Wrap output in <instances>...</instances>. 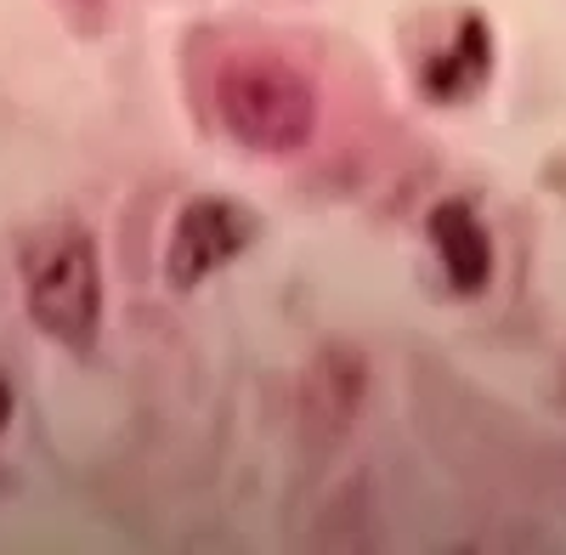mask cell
<instances>
[{
    "label": "cell",
    "instance_id": "cell-1",
    "mask_svg": "<svg viewBox=\"0 0 566 555\" xmlns=\"http://www.w3.org/2000/svg\"><path fill=\"white\" fill-rule=\"evenodd\" d=\"M216 114L239 148L290 159L317 130V85L277 52H239L216 69Z\"/></svg>",
    "mask_w": 566,
    "mask_h": 555
},
{
    "label": "cell",
    "instance_id": "cell-2",
    "mask_svg": "<svg viewBox=\"0 0 566 555\" xmlns=\"http://www.w3.org/2000/svg\"><path fill=\"white\" fill-rule=\"evenodd\" d=\"M18 278L29 317L45 341H57L69 352H91L103 335V261L97 239L80 221H52L29 233L18 250Z\"/></svg>",
    "mask_w": 566,
    "mask_h": 555
},
{
    "label": "cell",
    "instance_id": "cell-3",
    "mask_svg": "<svg viewBox=\"0 0 566 555\" xmlns=\"http://www.w3.org/2000/svg\"><path fill=\"white\" fill-rule=\"evenodd\" d=\"M255 239V221L244 205L232 199H193L176 227H170V244H165V278L170 290H199L205 278H216L227 261H239Z\"/></svg>",
    "mask_w": 566,
    "mask_h": 555
},
{
    "label": "cell",
    "instance_id": "cell-4",
    "mask_svg": "<svg viewBox=\"0 0 566 555\" xmlns=\"http://www.w3.org/2000/svg\"><path fill=\"white\" fill-rule=\"evenodd\" d=\"M424 233H431V250L442 261V278H448L453 295H482L488 290V278H493V239H488V227H482L476 210L448 199V205L431 210Z\"/></svg>",
    "mask_w": 566,
    "mask_h": 555
},
{
    "label": "cell",
    "instance_id": "cell-5",
    "mask_svg": "<svg viewBox=\"0 0 566 555\" xmlns=\"http://www.w3.org/2000/svg\"><path fill=\"white\" fill-rule=\"evenodd\" d=\"M63 7H69L85 29H97V23H103V12H108V0H63Z\"/></svg>",
    "mask_w": 566,
    "mask_h": 555
},
{
    "label": "cell",
    "instance_id": "cell-6",
    "mask_svg": "<svg viewBox=\"0 0 566 555\" xmlns=\"http://www.w3.org/2000/svg\"><path fill=\"white\" fill-rule=\"evenodd\" d=\"M7 426H12V386L0 380V431H7Z\"/></svg>",
    "mask_w": 566,
    "mask_h": 555
}]
</instances>
